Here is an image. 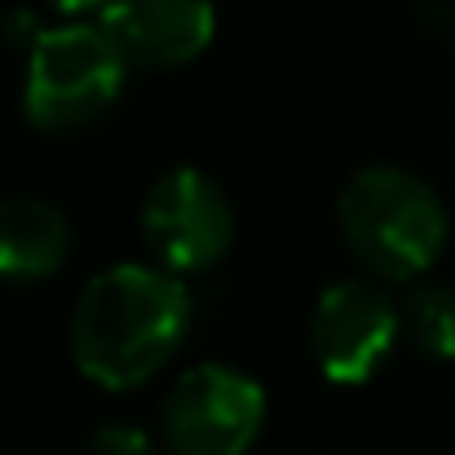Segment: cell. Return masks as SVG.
Instances as JSON below:
<instances>
[{
    "instance_id": "cell-2",
    "label": "cell",
    "mask_w": 455,
    "mask_h": 455,
    "mask_svg": "<svg viewBox=\"0 0 455 455\" xmlns=\"http://www.w3.org/2000/svg\"><path fill=\"white\" fill-rule=\"evenodd\" d=\"M340 230L354 257L380 279H416L447 243V208L425 177L376 164L340 190Z\"/></svg>"
},
{
    "instance_id": "cell-8",
    "label": "cell",
    "mask_w": 455,
    "mask_h": 455,
    "mask_svg": "<svg viewBox=\"0 0 455 455\" xmlns=\"http://www.w3.org/2000/svg\"><path fill=\"white\" fill-rule=\"evenodd\" d=\"M71 226L40 195L0 199V279H44L67 261Z\"/></svg>"
},
{
    "instance_id": "cell-11",
    "label": "cell",
    "mask_w": 455,
    "mask_h": 455,
    "mask_svg": "<svg viewBox=\"0 0 455 455\" xmlns=\"http://www.w3.org/2000/svg\"><path fill=\"white\" fill-rule=\"evenodd\" d=\"M58 13H80V9H93V4H107V0H49Z\"/></svg>"
},
{
    "instance_id": "cell-9",
    "label": "cell",
    "mask_w": 455,
    "mask_h": 455,
    "mask_svg": "<svg viewBox=\"0 0 455 455\" xmlns=\"http://www.w3.org/2000/svg\"><path fill=\"white\" fill-rule=\"evenodd\" d=\"M407 340L429 358H455V292L443 283L411 288L398 305Z\"/></svg>"
},
{
    "instance_id": "cell-6",
    "label": "cell",
    "mask_w": 455,
    "mask_h": 455,
    "mask_svg": "<svg viewBox=\"0 0 455 455\" xmlns=\"http://www.w3.org/2000/svg\"><path fill=\"white\" fill-rule=\"evenodd\" d=\"M398 331H403L398 305L376 283L345 279V283H331L314 305L309 349H314L327 380L358 385L385 363Z\"/></svg>"
},
{
    "instance_id": "cell-3",
    "label": "cell",
    "mask_w": 455,
    "mask_h": 455,
    "mask_svg": "<svg viewBox=\"0 0 455 455\" xmlns=\"http://www.w3.org/2000/svg\"><path fill=\"white\" fill-rule=\"evenodd\" d=\"M124 58L102 27L67 22L49 27L27 58L22 107L36 129H80L93 124L124 89Z\"/></svg>"
},
{
    "instance_id": "cell-7",
    "label": "cell",
    "mask_w": 455,
    "mask_h": 455,
    "mask_svg": "<svg viewBox=\"0 0 455 455\" xmlns=\"http://www.w3.org/2000/svg\"><path fill=\"white\" fill-rule=\"evenodd\" d=\"M98 27L111 36L124 62L181 67L208 49L217 13L208 0H107Z\"/></svg>"
},
{
    "instance_id": "cell-1",
    "label": "cell",
    "mask_w": 455,
    "mask_h": 455,
    "mask_svg": "<svg viewBox=\"0 0 455 455\" xmlns=\"http://www.w3.org/2000/svg\"><path fill=\"white\" fill-rule=\"evenodd\" d=\"M190 327V297L177 275L151 266H111L89 279L71 314V354L107 389H133L155 376Z\"/></svg>"
},
{
    "instance_id": "cell-10",
    "label": "cell",
    "mask_w": 455,
    "mask_h": 455,
    "mask_svg": "<svg viewBox=\"0 0 455 455\" xmlns=\"http://www.w3.org/2000/svg\"><path fill=\"white\" fill-rule=\"evenodd\" d=\"M89 455H159V447L138 425H102L89 443Z\"/></svg>"
},
{
    "instance_id": "cell-4",
    "label": "cell",
    "mask_w": 455,
    "mask_h": 455,
    "mask_svg": "<svg viewBox=\"0 0 455 455\" xmlns=\"http://www.w3.org/2000/svg\"><path fill=\"white\" fill-rule=\"evenodd\" d=\"M266 420V389L221 363L186 371L164 411L159 434L172 455H243Z\"/></svg>"
},
{
    "instance_id": "cell-5",
    "label": "cell",
    "mask_w": 455,
    "mask_h": 455,
    "mask_svg": "<svg viewBox=\"0 0 455 455\" xmlns=\"http://www.w3.org/2000/svg\"><path fill=\"white\" fill-rule=\"evenodd\" d=\"M142 230L168 275H195L230 252L235 208L208 172L172 168L155 181L142 204Z\"/></svg>"
}]
</instances>
